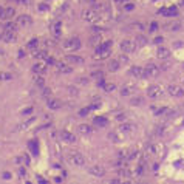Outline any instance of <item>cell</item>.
I'll use <instances>...</instances> for the list:
<instances>
[{
    "instance_id": "obj_54",
    "label": "cell",
    "mask_w": 184,
    "mask_h": 184,
    "mask_svg": "<svg viewBox=\"0 0 184 184\" xmlns=\"http://www.w3.org/2000/svg\"><path fill=\"white\" fill-rule=\"evenodd\" d=\"M68 90H70V95H73V96L77 95V90H76V88H68Z\"/></svg>"
},
{
    "instance_id": "obj_53",
    "label": "cell",
    "mask_w": 184,
    "mask_h": 184,
    "mask_svg": "<svg viewBox=\"0 0 184 184\" xmlns=\"http://www.w3.org/2000/svg\"><path fill=\"white\" fill-rule=\"evenodd\" d=\"M19 175H20V176H25V175H27V170H25L23 167H20V169H19Z\"/></svg>"
},
{
    "instance_id": "obj_26",
    "label": "cell",
    "mask_w": 184,
    "mask_h": 184,
    "mask_svg": "<svg viewBox=\"0 0 184 184\" xmlns=\"http://www.w3.org/2000/svg\"><path fill=\"white\" fill-rule=\"evenodd\" d=\"M101 42H102V37L96 33L95 36H91L90 37V45H93V47H98V45H101Z\"/></svg>"
},
{
    "instance_id": "obj_47",
    "label": "cell",
    "mask_w": 184,
    "mask_h": 184,
    "mask_svg": "<svg viewBox=\"0 0 184 184\" xmlns=\"http://www.w3.org/2000/svg\"><path fill=\"white\" fill-rule=\"evenodd\" d=\"M42 95H43L45 98H50V96H51V90H50V88H43Z\"/></svg>"
},
{
    "instance_id": "obj_7",
    "label": "cell",
    "mask_w": 184,
    "mask_h": 184,
    "mask_svg": "<svg viewBox=\"0 0 184 184\" xmlns=\"http://www.w3.org/2000/svg\"><path fill=\"white\" fill-rule=\"evenodd\" d=\"M162 95V87L161 85H152L147 88V96L152 98V99H156Z\"/></svg>"
},
{
    "instance_id": "obj_27",
    "label": "cell",
    "mask_w": 184,
    "mask_h": 184,
    "mask_svg": "<svg viewBox=\"0 0 184 184\" xmlns=\"http://www.w3.org/2000/svg\"><path fill=\"white\" fill-rule=\"evenodd\" d=\"M62 25H60V22H54L53 23V27H51V31H53V34L56 36V37H59L60 36V33H62Z\"/></svg>"
},
{
    "instance_id": "obj_1",
    "label": "cell",
    "mask_w": 184,
    "mask_h": 184,
    "mask_svg": "<svg viewBox=\"0 0 184 184\" xmlns=\"http://www.w3.org/2000/svg\"><path fill=\"white\" fill-rule=\"evenodd\" d=\"M67 161H68L71 166H74V167H82V166L85 164V158H84V155L79 153V152H70V153L67 155Z\"/></svg>"
},
{
    "instance_id": "obj_6",
    "label": "cell",
    "mask_w": 184,
    "mask_h": 184,
    "mask_svg": "<svg viewBox=\"0 0 184 184\" xmlns=\"http://www.w3.org/2000/svg\"><path fill=\"white\" fill-rule=\"evenodd\" d=\"M167 91H169V95L173 96V98H182L184 96V88L173 84V85H169L167 87Z\"/></svg>"
},
{
    "instance_id": "obj_56",
    "label": "cell",
    "mask_w": 184,
    "mask_h": 184,
    "mask_svg": "<svg viewBox=\"0 0 184 184\" xmlns=\"http://www.w3.org/2000/svg\"><path fill=\"white\" fill-rule=\"evenodd\" d=\"M3 179H11V173H10V172H5V173H3Z\"/></svg>"
},
{
    "instance_id": "obj_60",
    "label": "cell",
    "mask_w": 184,
    "mask_h": 184,
    "mask_svg": "<svg viewBox=\"0 0 184 184\" xmlns=\"http://www.w3.org/2000/svg\"><path fill=\"white\" fill-rule=\"evenodd\" d=\"M2 13H3V8H2V6H0V16H2Z\"/></svg>"
},
{
    "instance_id": "obj_37",
    "label": "cell",
    "mask_w": 184,
    "mask_h": 184,
    "mask_svg": "<svg viewBox=\"0 0 184 184\" xmlns=\"http://www.w3.org/2000/svg\"><path fill=\"white\" fill-rule=\"evenodd\" d=\"M13 74L11 73H0V80H11Z\"/></svg>"
},
{
    "instance_id": "obj_2",
    "label": "cell",
    "mask_w": 184,
    "mask_h": 184,
    "mask_svg": "<svg viewBox=\"0 0 184 184\" xmlns=\"http://www.w3.org/2000/svg\"><path fill=\"white\" fill-rule=\"evenodd\" d=\"M62 47H63L67 51H76V50L80 48V40H79L77 37H71V39H67V40L62 43Z\"/></svg>"
},
{
    "instance_id": "obj_18",
    "label": "cell",
    "mask_w": 184,
    "mask_h": 184,
    "mask_svg": "<svg viewBox=\"0 0 184 184\" xmlns=\"http://www.w3.org/2000/svg\"><path fill=\"white\" fill-rule=\"evenodd\" d=\"M17 25H19V27H28V25H31V17H30L28 14L19 16V17H17Z\"/></svg>"
},
{
    "instance_id": "obj_59",
    "label": "cell",
    "mask_w": 184,
    "mask_h": 184,
    "mask_svg": "<svg viewBox=\"0 0 184 184\" xmlns=\"http://www.w3.org/2000/svg\"><path fill=\"white\" fill-rule=\"evenodd\" d=\"M85 2H87V3H91V5H93V3L96 2V0H85Z\"/></svg>"
},
{
    "instance_id": "obj_58",
    "label": "cell",
    "mask_w": 184,
    "mask_h": 184,
    "mask_svg": "<svg viewBox=\"0 0 184 184\" xmlns=\"http://www.w3.org/2000/svg\"><path fill=\"white\" fill-rule=\"evenodd\" d=\"M116 119H118V121H125V115H118Z\"/></svg>"
},
{
    "instance_id": "obj_29",
    "label": "cell",
    "mask_w": 184,
    "mask_h": 184,
    "mask_svg": "<svg viewBox=\"0 0 184 184\" xmlns=\"http://www.w3.org/2000/svg\"><path fill=\"white\" fill-rule=\"evenodd\" d=\"M135 42H136L138 47H144V45H147V37L142 36V34H138V36L135 37Z\"/></svg>"
},
{
    "instance_id": "obj_55",
    "label": "cell",
    "mask_w": 184,
    "mask_h": 184,
    "mask_svg": "<svg viewBox=\"0 0 184 184\" xmlns=\"http://www.w3.org/2000/svg\"><path fill=\"white\" fill-rule=\"evenodd\" d=\"M79 84H88V79L87 77H79Z\"/></svg>"
},
{
    "instance_id": "obj_22",
    "label": "cell",
    "mask_w": 184,
    "mask_h": 184,
    "mask_svg": "<svg viewBox=\"0 0 184 184\" xmlns=\"http://www.w3.org/2000/svg\"><path fill=\"white\" fill-rule=\"evenodd\" d=\"M93 124H95L96 127H105V125L108 124V119H107L105 116H96V118L93 119Z\"/></svg>"
},
{
    "instance_id": "obj_32",
    "label": "cell",
    "mask_w": 184,
    "mask_h": 184,
    "mask_svg": "<svg viewBox=\"0 0 184 184\" xmlns=\"http://www.w3.org/2000/svg\"><path fill=\"white\" fill-rule=\"evenodd\" d=\"M119 65H121V63H119V60H110L107 67H108V70H110V71H118V70H119Z\"/></svg>"
},
{
    "instance_id": "obj_35",
    "label": "cell",
    "mask_w": 184,
    "mask_h": 184,
    "mask_svg": "<svg viewBox=\"0 0 184 184\" xmlns=\"http://www.w3.org/2000/svg\"><path fill=\"white\" fill-rule=\"evenodd\" d=\"M116 90V85L115 84H104V91H105V93H112V91H115Z\"/></svg>"
},
{
    "instance_id": "obj_24",
    "label": "cell",
    "mask_w": 184,
    "mask_h": 184,
    "mask_svg": "<svg viewBox=\"0 0 184 184\" xmlns=\"http://www.w3.org/2000/svg\"><path fill=\"white\" fill-rule=\"evenodd\" d=\"M133 130H135V125L130 124V122H124V124L119 127V132H121V133H132Z\"/></svg>"
},
{
    "instance_id": "obj_11",
    "label": "cell",
    "mask_w": 184,
    "mask_h": 184,
    "mask_svg": "<svg viewBox=\"0 0 184 184\" xmlns=\"http://www.w3.org/2000/svg\"><path fill=\"white\" fill-rule=\"evenodd\" d=\"M90 173L93 175V176H96V178H101V176L105 175V169L101 164H95V166L90 167Z\"/></svg>"
},
{
    "instance_id": "obj_34",
    "label": "cell",
    "mask_w": 184,
    "mask_h": 184,
    "mask_svg": "<svg viewBox=\"0 0 184 184\" xmlns=\"http://www.w3.org/2000/svg\"><path fill=\"white\" fill-rule=\"evenodd\" d=\"M34 82L39 85V87H45V79H43V76L42 74H36V77H34Z\"/></svg>"
},
{
    "instance_id": "obj_52",
    "label": "cell",
    "mask_w": 184,
    "mask_h": 184,
    "mask_svg": "<svg viewBox=\"0 0 184 184\" xmlns=\"http://www.w3.org/2000/svg\"><path fill=\"white\" fill-rule=\"evenodd\" d=\"M124 8H125V11H132V10L135 8V5H133V3H127Z\"/></svg>"
},
{
    "instance_id": "obj_36",
    "label": "cell",
    "mask_w": 184,
    "mask_h": 184,
    "mask_svg": "<svg viewBox=\"0 0 184 184\" xmlns=\"http://www.w3.org/2000/svg\"><path fill=\"white\" fill-rule=\"evenodd\" d=\"M33 122H34V118H31V119H28V121H25L23 124H20V125H17V129H19V130H25V129H27V127H30V125H31Z\"/></svg>"
},
{
    "instance_id": "obj_23",
    "label": "cell",
    "mask_w": 184,
    "mask_h": 184,
    "mask_svg": "<svg viewBox=\"0 0 184 184\" xmlns=\"http://www.w3.org/2000/svg\"><path fill=\"white\" fill-rule=\"evenodd\" d=\"M48 108H51V110H57V108H60L62 107V104H60V101H57V99H53V98H48Z\"/></svg>"
},
{
    "instance_id": "obj_8",
    "label": "cell",
    "mask_w": 184,
    "mask_h": 184,
    "mask_svg": "<svg viewBox=\"0 0 184 184\" xmlns=\"http://www.w3.org/2000/svg\"><path fill=\"white\" fill-rule=\"evenodd\" d=\"M144 71H145V79L147 77H156L159 74V68L155 63H147L144 67Z\"/></svg>"
},
{
    "instance_id": "obj_44",
    "label": "cell",
    "mask_w": 184,
    "mask_h": 184,
    "mask_svg": "<svg viewBox=\"0 0 184 184\" xmlns=\"http://www.w3.org/2000/svg\"><path fill=\"white\" fill-rule=\"evenodd\" d=\"M118 60H119V63H127V62H129V57H127L125 54H121Z\"/></svg>"
},
{
    "instance_id": "obj_45",
    "label": "cell",
    "mask_w": 184,
    "mask_h": 184,
    "mask_svg": "<svg viewBox=\"0 0 184 184\" xmlns=\"http://www.w3.org/2000/svg\"><path fill=\"white\" fill-rule=\"evenodd\" d=\"M90 108H91V110H95V108H101V101H95V102H93V105H90Z\"/></svg>"
},
{
    "instance_id": "obj_43",
    "label": "cell",
    "mask_w": 184,
    "mask_h": 184,
    "mask_svg": "<svg viewBox=\"0 0 184 184\" xmlns=\"http://www.w3.org/2000/svg\"><path fill=\"white\" fill-rule=\"evenodd\" d=\"M156 30H158V23H156V22H152L149 31H150V33H156Z\"/></svg>"
},
{
    "instance_id": "obj_42",
    "label": "cell",
    "mask_w": 184,
    "mask_h": 184,
    "mask_svg": "<svg viewBox=\"0 0 184 184\" xmlns=\"http://www.w3.org/2000/svg\"><path fill=\"white\" fill-rule=\"evenodd\" d=\"M176 14H178L176 8H170V10H167V17H170V16H176Z\"/></svg>"
},
{
    "instance_id": "obj_20",
    "label": "cell",
    "mask_w": 184,
    "mask_h": 184,
    "mask_svg": "<svg viewBox=\"0 0 184 184\" xmlns=\"http://www.w3.org/2000/svg\"><path fill=\"white\" fill-rule=\"evenodd\" d=\"M65 60H67L68 63H73V65H80V63H84V59L79 57V56H76V54H70V56H67Z\"/></svg>"
},
{
    "instance_id": "obj_40",
    "label": "cell",
    "mask_w": 184,
    "mask_h": 184,
    "mask_svg": "<svg viewBox=\"0 0 184 184\" xmlns=\"http://www.w3.org/2000/svg\"><path fill=\"white\" fill-rule=\"evenodd\" d=\"M11 2H16V3H19V5H25V6L31 5V0H11Z\"/></svg>"
},
{
    "instance_id": "obj_28",
    "label": "cell",
    "mask_w": 184,
    "mask_h": 184,
    "mask_svg": "<svg viewBox=\"0 0 184 184\" xmlns=\"http://www.w3.org/2000/svg\"><path fill=\"white\" fill-rule=\"evenodd\" d=\"M77 130H79V133H82V135H88V133L93 132V129H91L90 125H87V124H80V125L77 127Z\"/></svg>"
},
{
    "instance_id": "obj_15",
    "label": "cell",
    "mask_w": 184,
    "mask_h": 184,
    "mask_svg": "<svg viewBox=\"0 0 184 184\" xmlns=\"http://www.w3.org/2000/svg\"><path fill=\"white\" fill-rule=\"evenodd\" d=\"M119 159H122V161H127V159H132V158H135L136 156V152H132V150H129V149H124V150H121L119 152Z\"/></svg>"
},
{
    "instance_id": "obj_3",
    "label": "cell",
    "mask_w": 184,
    "mask_h": 184,
    "mask_svg": "<svg viewBox=\"0 0 184 184\" xmlns=\"http://www.w3.org/2000/svg\"><path fill=\"white\" fill-rule=\"evenodd\" d=\"M110 56V48H105L102 45H98L96 47V51L93 54V59L95 60H102V59H107Z\"/></svg>"
},
{
    "instance_id": "obj_46",
    "label": "cell",
    "mask_w": 184,
    "mask_h": 184,
    "mask_svg": "<svg viewBox=\"0 0 184 184\" xmlns=\"http://www.w3.org/2000/svg\"><path fill=\"white\" fill-rule=\"evenodd\" d=\"M91 77H96V79H101V77H104V74H102V71H95L93 74H91Z\"/></svg>"
},
{
    "instance_id": "obj_16",
    "label": "cell",
    "mask_w": 184,
    "mask_h": 184,
    "mask_svg": "<svg viewBox=\"0 0 184 184\" xmlns=\"http://www.w3.org/2000/svg\"><path fill=\"white\" fill-rule=\"evenodd\" d=\"M60 138H62V141H65V142H68V144H74V142H76V136H74L73 133L67 132V130L60 132Z\"/></svg>"
},
{
    "instance_id": "obj_48",
    "label": "cell",
    "mask_w": 184,
    "mask_h": 184,
    "mask_svg": "<svg viewBox=\"0 0 184 184\" xmlns=\"http://www.w3.org/2000/svg\"><path fill=\"white\" fill-rule=\"evenodd\" d=\"M31 113H33V107H28V108L22 110V115H23V116H27V115H31Z\"/></svg>"
},
{
    "instance_id": "obj_33",
    "label": "cell",
    "mask_w": 184,
    "mask_h": 184,
    "mask_svg": "<svg viewBox=\"0 0 184 184\" xmlns=\"http://www.w3.org/2000/svg\"><path fill=\"white\" fill-rule=\"evenodd\" d=\"M17 27H19V25H17V22H10V20H8V22H6V25H5V30H8V31H16V30H17Z\"/></svg>"
},
{
    "instance_id": "obj_25",
    "label": "cell",
    "mask_w": 184,
    "mask_h": 184,
    "mask_svg": "<svg viewBox=\"0 0 184 184\" xmlns=\"http://www.w3.org/2000/svg\"><path fill=\"white\" fill-rule=\"evenodd\" d=\"M14 162H16V164H20V166H30V156H28V155H22V156L16 158Z\"/></svg>"
},
{
    "instance_id": "obj_38",
    "label": "cell",
    "mask_w": 184,
    "mask_h": 184,
    "mask_svg": "<svg viewBox=\"0 0 184 184\" xmlns=\"http://www.w3.org/2000/svg\"><path fill=\"white\" fill-rule=\"evenodd\" d=\"M90 112H91V108H90V107H85V108L79 110V116H80V118H84V116H87Z\"/></svg>"
},
{
    "instance_id": "obj_51",
    "label": "cell",
    "mask_w": 184,
    "mask_h": 184,
    "mask_svg": "<svg viewBox=\"0 0 184 184\" xmlns=\"http://www.w3.org/2000/svg\"><path fill=\"white\" fill-rule=\"evenodd\" d=\"M47 10H48L47 3H40V5H39V11H47Z\"/></svg>"
},
{
    "instance_id": "obj_50",
    "label": "cell",
    "mask_w": 184,
    "mask_h": 184,
    "mask_svg": "<svg viewBox=\"0 0 184 184\" xmlns=\"http://www.w3.org/2000/svg\"><path fill=\"white\" fill-rule=\"evenodd\" d=\"M141 102H142V99H141V98H135V99L132 101V104H133V105H139Z\"/></svg>"
},
{
    "instance_id": "obj_57",
    "label": "cell",
    "mask_w": 184,
    "mask_h": 184,
    "mask_svg": "<svg viewBox=\"0 0 184 184\" xmlns=\"http://www.w3.org/2000/svg\"><path fill=\"white\" fill-rule=\"evenodd\" d=\"M162 40H164V39H162V37H156V39H155V40H153V43H156V45H158V43H161V42H162Z\"/></svg>"
},
{
    "instance_id": "obj_12",
    "label": "cell",
    "mask_w": 184,
    "mask_h": 184,
    "mask_svg": "<svg viewBox=\"0 0 184 184\" xmlns=\"http://www.w3.org/2000/svg\"><path fill=\"white\" fill-rule=\"evenodd\" d=\"M56 68H57V71L62 73V74H70V73L73 71V68H71V65H68V62H67V63H65V62H56Z\"/></svg>"
},
{
    "instance_id": "obj_4",
    "label": "cell",
    "mask_w": 184,
    "mask_h": 184,
    "mask_svg": "<svg viewBox=\"0 0 184 184\" xmlns=\"http://www.w3.org/2000/svg\"><path fill=\"white\" fill-rule=\"evenodd\" d=\"M149 152L155 156H162L166 153V145L162 142H153L149 145Z\"/></svg>"
},
{
    "instance_id": "obj_30",
    "label": "cell",
    "mask_w": 184,
    "mask_h": 184,
    "mask_svg": "<svg viewBox=\"0 0 184 184\" xmlns=\"http://www.w3.org/2000/svg\"><path fill=\"white\" fill-rule=\"evenodd\" d=\"M37 47H39V39H31L28 43H27V50H37Z\"/></svg>"
},
{
    "instance_id": "obj_21",
    "label": "cell",
    "mask_w": 184,
    "mask_h": 184,
    "mask_svg": "<svg viewBox=\"0 0 184 184\" xmlns=\"http://www.w3.org/2000/svg\"><path fill=\"white\" fill-rule=\"evenodd\" d=\"M133 91H135V85H133V84H125V85H122V88H121V95H122V96H130Z\"/></svg>"
},
{
    "instance_id": "obj_14",
    "label": "cell",
    "mask_w": 184,
    "mask_h": 184,
    "mask_svg": "<svg viewBox=\"0 0 184 184\" xmlns=\"http://www.w3.org/2000/svg\"><path fill=\"white\" fill-rule=\"evenodd\" d=\"M14 16H16V10H14L13 6H10V8H3V13H2V16H0V19L11 20Z\"/></svg>"
},
{
    "instance_id": "obj_17",
    "label": "cell",
    "mask_w": 184,
    "mask_h": 184,
    "mask_svg": "<svg viewBox=\"0 0 184 184\" xmlns=\"http://www.w3.org/2000/svg\"><path fill=\"white\" fill-rule=\"evenodd\" d=\"M33 71L36 73V74H45L47 73V62L43 60V62H37L34 67H33Z\"/></svg>"
},
{
    "instance_id": "obj_31",
    "label": "cell",
    "mask_w": 184,
    "mask_h": 184,
    "mask_svg": "<svg viewBox=\"0 0 184 184\" xmlns=\"http://www.w3.org/2000/svg\"><path fill=\"white\" fill-rule=\"evenodd\" d=\"M34 57H37V59H40V60H47L48 54H47V51H40V50H34Z\"/></svg>"
},
{
    "instance_id": "obj_19",
    "label": "cell",
    "mask_w": 184,
    "mask_h": 184,
    "mask_svg": "<svg viewBox=\"0 0 184 184\" xmlns=\"http://www.w3.org/2000/svg\"><path fill=\"white\" fill-rule=\"evenodd\" d=\"M169 56H170V50H169V48L159 47V48L156 50V57H158V59H167Z\"/></svg>"
},
{
    "instance_id": "obj_13",
    "label": "cell",
    "mask_w": 184,
    "mask_h": 184,
    "mask_svg": "<svg viewBox=\"0 0 184 184\" xmlns=\"http://www.w3.org/2000/svg\"><path fill=\"white\" fill-rule=\"evenodd\" d=\"M0 37H2V40H3V42L13 43V42H16V31H8V30H5Z\"/></svg>"
},
{
    "instance_id": "obj_5",
    "label": "cell",
    "mask_w": 184,
    "mask_h": 184,
    "mask_svg": "<svg viewBox=\"0 0 184 184\" xmlns=\"http://www.w3.org/2000/svg\"><path fill=\"white\" fill-rule=\"evenodd\" d=\"M136 42L135 40H132V39H124V40H121V50L124 51V53H133L135 50H136Z\"/></svg>"
},
{
    "instance_id": "obj_10",
    "label": "cell",
    "mask_w": 184,
    "mask_h": 184,
    "mask_svg": "<svg viewBox=\"0 0 184 184\" xmlns=\"http://www.w3.org/2000/svg\"><path fill=\"white\" fill-rule=\"evenodd\" d=\"M82 19L85 22H90V23H93L98 20V14L95 13V10H84L82 11Z\"/></svg>"
},
{
    "instance_id": "obj_39",
    "label": "cell",
    "mask_w": 184,
    "mask_h": 184,
    "mask_svg": "<svg viewBox=\"0 0 184 184\" xmlns=\"http://www.w3.org/2000/svg\"><path fill=\"white\" fill-rule=\"evenodd\" d=\"M30 149L33 150V153H34V155H37L39 149H37V142H36V141H31V142H30Z\"/></svg>"
},
{
    "instance_id": "obj_49",
    "label": "cell",
    "mask_w": 184,
    "mask_h": 184,
    "mask_svg": "<svg viewBox=\"0 0 184 184\" xmlns=\"http://www.w3.org/2000/svg\"><path fill=\"white\" fill-rule=\"evenodd\" d=\"M169 28H172L170 31H178V28H179V23H172Z\"/></svg>"
},
{
    "instance_id": "obj_9",
    "label": "cell",
    "mask_w": 184,
    "mask_h": 184,
    "mask_svg": "<svg viewBox=\"0 0 184 184\" xmlns=\"http://www.w3.org/2000/svg\"><path fill=\"white\" fill-rule=\"evenodd\" d=\"M129 74L135 79H145V71L142 67H132L129 70Z\"/></svg>"
},
{
    "instance_id": "obj_41",
    "label": "cell",
    "mask_w": 184,
    "mask_h": 184,
    "mask_svg": "<svg viewBox=\"0 0 184 184\" xmlns=\"http://www.w3.org/2000/svg\"><path fill=\"white\" fill-rule=\"evenodd\" d=\"M108 138H110V139H113V142H119V141H121V139H119V136H118L115 132H112V133L108 135Z\"/></svg>"
}]
</instances>
